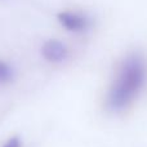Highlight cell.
<instances>
[{"instance_id": "cell-1", "label": "cell", "mask_w": 147, "mask_h": 147, "mask_svg": "<svg viewBox=\"0 0 147 147\" xmlns=\"http://www.w3.org/2000/svg\"><path fill=\"white\" fill-rule=\"evenodd\" d=\"M147 85V59L141 53H130L117 65L105 94V109L119 115L137 102Z\"/></svg>"}, {"instance_id": "cell-3", "label": "cell", "mask_w": 147, "mask_h": 147, "mask_svg": "<svg viewBox=\"0 0 147 147\" xmlns=\"http://www.w3.org/2000/svg\"><path fill=\"white\" fill-rule=\"evenodd\" d=\"M41 56L49 63L59 65L69 58V48L62 41L51 39L47 40L41 47Z\"/></svg>"}, {"instance_id": "cell-4", "label": "cell", "mask_w": 147, "mask_h": 147, "mask_svg": "<svg viewBox=\"0 0 147 147\" xmlns=\"http://www.w3.org/2000/svg\"><path fill=\"white\" fill-rule=\"evenodd\" d=\"M14 69L12 65L8 63L4 59H0V86L9 85L13 80H14Z\"/></svg>"}, {"instance_id": "cell-2", "label": "cell", "mask_w": 147, "mask_h": 147, "mask_svg": "<svg viewBox=\"0 0 147 147\" xmlns=\"http://www.w3.org/2000/svg\"><path fill=\"white\" fill-rule=\"evenodd\" d=\"M59 25L65 30L70 32L81 34L88 31L92 27V20L88 16L83 14L79 12H71V10H65V12L58 13L57 16Z\"/></svg>"}, {"instance_id": "cell-5", "label": "cell", "mask_w": 147, "mask_h": 147, "mask_svg": "<svg viewBox=\"0 0 147 147\" xmlns=\"http://www.w3.org/2000/svg\"><path fill=\"white\" fill-rule=\"evenodd\" d=\"M0 147H23V142L20 136H12V137L7 138Z\"/></svg>"}]
</instances>
